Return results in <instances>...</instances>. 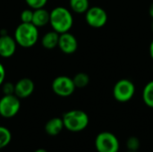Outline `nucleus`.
<instances>
[{"instance_id": "obj_1", "label": "nucleus", "mask_w": 153, "mask_h": 152, "mask_svg": "<svg viewBox=\"0 0 153 152\" xmlns=\"http://www.w3.org/2000/svg\"><path fill=\"white\" fill-rule=\"evenodd\" d=\"M49 13V24L53 30L58 34L70 31L74 25V16L71 10L64 6H56Z\"/></svg>"}, {"instance_id": "obj_2", "label": "nucleus", "mask_w": 153, "mask_h": 152, "mask_svg": "<svg viewBox=\"0 0 153 152\" xmlns=\"http://www.w3.org/2000/svg\"><path fill=\"white\" fill-rule=\"evenodd\" d=\"M39 28L31 22H21L14 30L13 38L17 46L23 48H30L35 46L39 40Z\"/></svg>"}, {"instance_id": "obj_3", "label": "nucleus", "mask_w": 153, "mask_h": 152, "mask_svg": "<svg viewBox=\"0 0 153 152\" xmlns=\"http://www.w3.org/2000/svg\"><path fill=\"white\" fill-rule=\"evenodd\" d=\"M62 119L65 128L73 133L83 131L90 123L87 113L80 109H74L65 113Z\"/></svg>"}, {"instance_id": "obj_4", "label": "nucleus", "mask_w": 153, "mask_h": 152, "mask_svg": "<svg viewBox=\"0 0 153 152\" xmlns=\"http://www.w3.org/2000/svg\"><path fill=\"white\" fill-rule=\"evenodd\" d=\"M136 88L134 83L126 78L118 80L113 87V97L120 103L130 101L135 95Z\"/></svg>"}, {"instance_id": "obj_5", "label": "nucleus", "mask_w": 153, "mask_h": 152, "mask_svg": "<svg viewBox=\"0 0 153 152\" xmlns=\"http://www.w3.org/2000/svg\"><path fill=\"white\" fill-rule=\"evenodd\" d=\"M95 148L98 152H118L120 144L117 137L110 132H101L95 139Z\"/></svg>"}, {"instance_id": "obj_6", "label": "nucleus", "mask_w": 153, "mask_h": 152, "mask_svg": "<svg viewBox=\"0 0 153 152\" xmlns=\"http://www.w3.org/2000/svg\"><path fill=\"white\" fill-rule=\"evenodd\" d=\"M53 92L61 98H67L74 94L75 90V85L73 78L65 75H60L56 77L51 84Z\"/></svg>"}, {"instance_id": "obj_7", "label": "nucleus", "mask_w": 153, "mask_h": 152, "mask_svg": "<svg viewBox=\"0 0 153 152\" xmlns=\"http://www.w3.org/2000/svg\"><path fill=\"white\" fill-rule=\"evenodd\" d=\"M21 108L20 99L13 95H4L0 99V116L4 118L15 116Z\"/></svg>"}, {"instance_id": "obj_8", "label": "nucleus", "mask_w": 153, "mask_h": 152, "mask_svg": "<svg viewBox=\"0 0 153 152\" xmlns=\"http://www.w3.org/2000/svg\"><path fill=\"white\" fill-rule=\"evenodd\" d=\"M108 13L100 6H90L85 13V21L89 26L94 29L104 27L108 22Z\"/></svg>"}, {"instance_id": "obj_9", "label": "nucleus", "mask_w": 153, "mask_h": 152, "mask_svg": "<svg viewBox=\"0 0 153 152\" xmlns=\"http://www.w3.org/2000/svg\"><path fill=\"white\" fill-rule=\"evenodd\" d=\"M60 51L65 55H72L78 48V40L76 37L70 31L59 34L58 45Z\"/></svg>"}, {"instance_id": "obj_10", "label": "nucleus", "mask_w": 153, "mask_h": 152, "mask_svg": "<svg viewBox=\"0 0 153 152\" xmlns=\"http://www.w3.org/2000/svg\"><path fill=\"white\" fill-rule=\"evenodd\" d=\"M35 89L34 82L30 78H22L14 84V95L20 99L30 97Z\"/></svg>"}, {"instance_id": "obj_11", "label": "nucleus", "mask_w": 153, "mask_h": 152, "mask_svg": "<svg viewBox=\"0 0 153 152\" xmlns=\"http://www.w3.org/2000/svg\"><path fill=\"white\" fill-rule=\"evenodd\" d=\"M17 43L13 37L5 34L0 35V56L9 58L13 56L16 51Z\"/></svg>"}, {"instance_id": "obj_12", "label": "nucleus", "mask_w": 153, "mask_h": 152, "mask_svg": "<svg viewBox=\"0 0 153 152\" xmlns=\"http://www.w3.org/2000/svg\"><path fill=\"white\" fill-rule=\"evenodd\" d=\"M50 13L48 10L43 8H39L33 10V18L31 23H33L36 27L40 28L44 27L49 23Z\"/></svg>"}, {"instance_id": "obj_13", "label": "nucleus", "mask_w": 153, "mask_h": 152, "mask_svg": "<svg viewBox=\"0 0 153 152\" xmlns=\"http://www.w3.org/2000/svg\"><path fill=\"white\" fill-rule=\"evenodd\" d=\"M65 128L63 119L60 117H53L48 120L45 125L46 133L50 136H56L58 135L62 130Z\"/></svg>"}, {"instance_id": "obj_14", "label": "nucleus", "mask_w": 153, "mask_h": 152, "mask_svg": "<svg viewBox=\"0 0 153 152\" xmlns=\"http://www.w3.org/2000/svg\"><path fill=\"white\" fill-rule=\"evenodd\" d=\"M59 39V34L55 30L48 31L41 38V45L44 48L51 50L57 47Z\"/></svg>"}, {"instance_id": "obj_15", "label": "nucleus", "mask_w": 153, "mask_h": 152, "mask_svg": "<svg viewBox=\"0 0 153 152\" xmlns=\"http://www.w3.org/2000/svg\"><path fill=\"white\" fill-rule=\"evenodd\" d=\"M70 10L75 13H85L86 11L90 8L89 0H69Z\"/></svg>"}, {"instance_id": "obj_16", "label": "nucleus", "mask_w": 153, "mask_h": 152, "mask_svg": "<svg viewBox=\"0 0 153 152\" xmlns=\"http://www.w3.org/2000/svg\"><path fill=\"white\" fill-rule=\"evenodd\" d=\"M142 97L143 103L147 107L153 108V80L146 83L143 90Z\"/></svg>"}, {"instance_id": "obj_17", "label": "nucleus", "mask_w": 153, "mask_h": 152, "mask_svg": "<svg viewBox=\"0 0 153 152\" xmlns=\"http://www.w3.org/2000/svg\"><path fill=\"white\" fill-rule=\"evenodd\" d=\"M73 81L76 89H83L90 83V76L86 73H78L74 75Z\"/></svg>"}, {"instance_id": "obj_18", "label": "nucleus", "mask_w": 153, "mask_h": 152, "mask_svg": "<svg viewBox=\"0 0 153 152\" xmlns=\"http://www.w3.org/2000/svg\"><path fill=\"white\" fill-rule=\"evenodd\" d=\"M12 140V133L4 126L0 125V151L4 148H5Z\"/></svg>"}, {"instance_id": "obj_19", "label": "nucleus", "mask_w": 153, "mask_h": 152, "mask_svg": "<svg viewBox=\"0 0 153 152\" xmlns=\"http://www.w3.org/2000/svg\"><path fill=\"white\" fill-rule=\"evenodd\" d=\"M140 146H141L140 140L135 136H131L126 141V147L128 151H138V150L140 149Z\"/></svg>"}, {"instance_id": "obj_20", "label": "nucleus", "mask_w": 153, "mask_h": 152, "mask_svg": "<svg viewBox=\"0 0 153 152\" xmlns=\"http://www.w3.org/2000/svg\"><path fill=\"white\" fill-rule=\"evenodd\" d=\"M32 18H33V9L31 8L24 9L23 11H22L20 14V19L22 22H25V23L31 22Z\"/></svg>"}, {"instance_id": "obj_21", "label": "nucleus", "mask_w": 153, "mask_h": 152, "mask_svg": "<svg viewBox=\"0 0 153 152\" xmlns=\"http://www.w3.org/2000/svg\"><path fill=\"white\" fill-rule=\"evenodd\" d=\"M24 1L30 8L35 10V9L45 7L48 0H24Z\"/></svg>"}, {"instance_id": "obj_22", "label": "nucleus", "mask_w": 153, "mask_h": 152, "mask_svg": "<svg viewBox=\"0 0 153 152\" xmlns=\"http://www.w3.org/2000/svg\"><path fill=\"white\" fill-rule=\"evenodd\" d=\"M2 87V92L4 95H13L14 94V84L10 82H4L1 85Z\"/></svg>"}, {"instance_id": "obj_23", "label": "nucleus", "mask_w": 153, "mask_h": 152, "mask_svg": "<svg viewBox=\"0 0 153 152\" xmlns=\"http://www.w3.org/2000/svg\"><path fill=\"white\" fill-rule=\"evenodd\" d=\"M5 75H6L5 68L4 66V65L0 62V87H1V85L4 83V82L5 80Z\"/></svg>"}, {"instance_id": "obj_24", "label": "nucleus", "mask_w": 153, "mask_h": 152, "mask_svg": "<svg viewBox=\"0 0 153 152\" xmlns=\"http://www.w3.org/2000/svg\"><path fill=\"white\" fill-rule=\"evenodd\" d=\"M150 56H151V58L152 59L153 61V39L152 41L151 42V44H150Z\"/></svg>"}, {"instance_id": "obj_25", "label": "nucleus", "mask_w": 153, "mask_h": 152, "mask_svg": "<svg viewBox=\"0 0 153 152\" xmlns=\"http://www.w3.org/2000/svg\"><path fill=\"white\" fill-rule=\"evenodd\" d=\"M149 13H150L151 17L153 19V2L152 3L151 6H150V8H149Z\"/></svg>"}, {"instance_id": "obj_26", "label": "nucleus", "mask_w": 153, "mask_h": 152, "mask_svg": "<svg viewBox=\"0 0 153 152\" xmlns=\"http://www.w3.org/2000/svg\"><path fill=\"white\" fill-rule=\"evenodd\" d=\"M34 152H48L46 150H44V149H38V150H36Z\"/></svg>"}, {"instance_id": "obj_27", "label": "nucleus", "mask_w": 153, "mask_h": 152, "mask_svg": "<svg viewBox=\"0 0 153 152\" xmlns=\"http://www.w3.org/2000/svg\"><path fill=\"white\" fill-rule=\"evenodd\" d=\"M152 31H153V22H152Z\"/></svg>"}, {"instance_id": "obj_28", "label": "nucleus", "mask_w": 153, "mask_h": 152, "mask_svg": "<svg viewBox=\"0 0 153 152\" xmlns=\"http://www.w3.org/2000/svg\"><path fill=\"white\" fill-rule=\"evenodd\" d=\"M127 152H138V151H128Z\"/></svg>"}, {"instance_id": "obj_29", "label": "nucleus", "mask_w": 153, "mask_h": 152, "mask_svg": "<svg viewBox=\"0 0 153 152\" xmlns=\"http://www.w3.org/2000/svg\"><path fill=\"white\" fill-rule=\"evenodd\" d=\"M0 152H1V151H0Z\"/></svg>"}]
</instances>
